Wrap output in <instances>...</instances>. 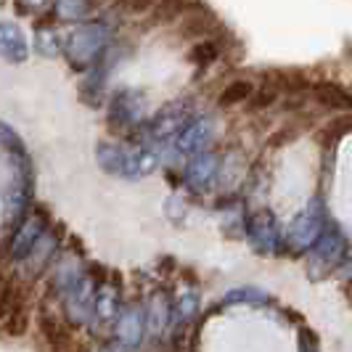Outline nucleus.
Returning <instances> with one entry per match:
<instances>
[{
    "mask_svg": "<svg viewBox=\"0 0 352 352\" xmlns=\"http://www.w3.org/2000/svg\"><path fill=\"white\" fill-rule=\"evenodd\" d=\"M281 88H276V85H263V88H257L252 93V98H249L247 104L254 109V111H265V109H270L273 104H278V98H281Z\"/></svg>",
    "mask_w": 352,
    "mask_h": 352,
    "instance_id": "obj_7",
    "label": "nucleus"
},
{
    "mask_svg": "<svg viewBox=\"0 0 352 352\" xmlns=\"http://www.w3.org/2000/svg\"><path fill=\"white\" fill-rule=\"evenodd\" d=\"M37 329H40V336L45 342V347L51 352H67L74 347V336H72L69 326L53 313H43L40 320H37Z\"/></svg>",
    "mask_w": 352,
    "mask_h": 352,
    "instance_id": "obj_1",
    "label": "nucleus"
},
{
    "mask_svg": "<svg viewBox=\"0 0 352 352\" xmlns=\"http://www.w3.org/2000/svg\"><path fill=\"white\" fill-rule=\"evenodd\" d=\"M157 6V0H114V8L122 11L127 16H143V14H151Z\"/></svg>",
    "mask_w": 352,
    "mask_h": 352,
    "instance_id": "obj_8",
    "label": "nucleus"
},
{
    "mask_svg": "<svg viewBox=\"0 0 352 352\" xmlns=\"http://www.w3.org/2000/svg\"><path fill=\"white\" fill-rule=\"evenodd\" d=\"M21 294H24V292H21V286H19L16 278H14V276H6V281L0 283V320H6V318L11 316V310L24 300Z\"/></svg>",
    "mask_w": 352,
    "mask_h": 352,
    "instance_id": "obj_5",
    "label": "nucleus"
},
{
    "mask_svg": "<svg viewBox=\"0 0 352 352\" xmlns=\"http://www.w3.org/2000/svg\"><path fill=\"white\" fill-rule=\"evenodd\" d=\"M212 27H214L212 14H207V11H188L177 24V35L183 40H194L196 43V40L212 37Z\"/></svg>",
    "mask_w": 352,
    "mask_h": 352,
    "instance_id": "obj_2",
    "label": "nucleus"
},
{
    "mask_svg": "<svg viewBox=\"0 0 352 352\" xmlns=\"http://www.w3.org/2000/svg\"><path fill=\"white\" fill-rule=\"evenodd\" d=\"M3 326H6V331H8V336H21L27 334V326H30V310H27V302L21 300L11 310V316L3 320Z\"/></svg>",
    "mask_w": 352,
    "mask_h": 352,
    "instance_id": "obj_6",
    "label": "nucleus"
},
{
    "mask_svg": "<svg viewBox=\"0 0 352 352\" xmlns=\"http://www.w3.org/2000/svg\"><path fill=\"white\" fill-rule=\"evenodd\" d=\"M67 352H88V350H85V347H80V344H74V347H72V350H67Z\"/></svg>",
    "mask_w": 352,
    "mask_h": 352,
    "instance_id": "obj_9",
    "label": "nucleus"
},
{
    "mask_svg": "<svg viewBox=\"0 0 352 352\" xmlns=\"http://www.w3.org/2000/svg\"><path fill=\"white\" fill-rule=\"evenodd\" d=\"M254 85H252V80H230L226 88L220 90V96H217V104L223 106V109H230V106H241L247 104L249 98H252V93H254Z\"/></svg>",
    "mask_w": 352,
    "mask_h": 352,
    "instance_id": "obj_4",
    "label": "nucleus"
},
{
    "mask_svg": "<svg viewBox=\"0 0 352 352\" xmlns=\"http://www.w3.org/2000/svg\"><path fill=\"white\" fill-rule=\"evenodd\" d=\"M220 53H223L220 40L217 37H204V40H196L194 45L188 48L186 58H188V64H194L199 69H207L210 64H214L220 58Z\"/></svg>",
    "mask_w": 352,
    "mask_h": 352,
    "instance_id": "obj_3",
    "label": "nucleus"
}]
</instances>
